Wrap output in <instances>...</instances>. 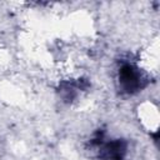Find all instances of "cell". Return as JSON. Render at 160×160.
I'll use <instances>...</instances> for the list:
<instances>
[{"label": "cell", "mask_w": 160, "mask_h": 160, "mask_svg": "<svg viewBox=\"0 0 160 160\" xmlns=\"http://www.w3.org/2000/svg\"><path fill=\"white\" fill-rule=\"evenodd\" d=\"M118 82L122 92L134 94L146 85V79L134 64L122 62L118 70Z\"/></svg>", "instance_id": "1"}, {"label": "cell", "mask_w": 160, "mask_h": 160, "mask_svg": "<svg viewBox=\"0 0 160 160\" xmlns=\"http://www.w3.org/2000/svg\"><path fill=\"white\" fill-rule=\"evenodd\" d=\"M98 149L99 156L102 160H122L126 154V144L120 139L109 142H104L102 140Z\"/></svg>", "instance_id": "2"}]
</instances>
